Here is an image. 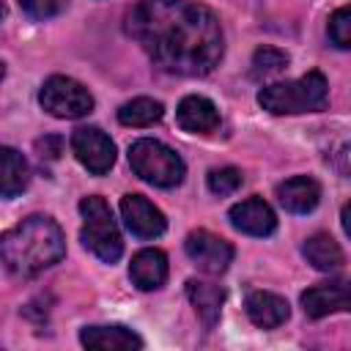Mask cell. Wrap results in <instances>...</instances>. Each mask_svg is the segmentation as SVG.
<instances>
[{
	"label": "cell",
	"instance_id": "18",
	"mask_svg": "<svg viewBox=\"0 0 351 351\" xmlns=\"http://www.w3.org/2000/svg\"><path fill=\"white\" fill-rule=\"evenodd\" d=\"M186 296L195 304V310L203 318V324L214 326L217 318H219L222 302H225V291L219 285H214V282H206V280H189L186 282Z\"/></svg>",
	"mask_w": 351,
	"mask_h": 351
},
{
	"label": "cell",
	"instance_id": "6",
	"mask_svg": "<svg viewBox=\"0 0 351 351\" xmlns=\"http://www.w3.org/2000/svg\"><path fill=\"white\" fill-rule=\"evenodd\" d=\"M38 101L52 118H66V121L82 118L93 110V96L88 93V88L63 74H55L41 85Z\"/></svg>",
	"mask_w": 351,
	"mask_h": 351
},
{
	"label": "cell",
	"instance_id": "20",
	"mask_svg": "<svg viewBox=\"0 0 351 351\" xmlns=\"http://www.w3.org/2000/svg\"><path fill=\"white\" fill-rule=\"evenodd\" d=\"M162 115H165L162 101L148 99V96H137V99L126 101V104L118 110V121H121L123 126H151V123L162 121Z\"/></svg>",
	"mask_w": 351,
	"mask_h": 351
},
{
	"label": "cell",
	"instance_id": "17",
	"mask_svg": "<svg viewBox=\"0 0 351 351\" xmlns=\"http://www.w3.org/2000/svg\"><path fill=\"white\" fill-rule=\"evenodd\" d=\"M30 181V167L25 162V156L14 148H0V192L3 197H16L19 192H25Z\"/></svg>",
	"mask_w": 351,
	"mask_h": 351
},
{
	"label": "cell",
	"instance_id": "5",
	"mask_svg": "<svg viewBox=\"0 0 351 351\" xmlns=\"http://www.w3.org/2000/svg\"><path fill=\"white\" fill-rule=\"evenodd\" d=\"M80 214H82L80 239H82L85 250H90L104 263H115L123 252V239H121V230L115 225V217H112L107 200L99 195L82 197Z\"/></svg>",
	"mask_w": 351,
	"mask_h": 351
},
{
	"label": "cell",
	"instance_id": "23",
	"mask_svg": "<svg viewBox=\"0 0 351 351\" xmlns=\"http://www.w3.org/2000/svg\"><path fill=\"white\" fill-rule=\"evenodd\" d=\"M241 186V170L236 167H217L208 173V189L214 195H233Z\"/></svg>",
	"mask_w": 351,
	"mask_h": 351
},
{
	"label": "cell",
	"instance_id": "13",
	"mask_svg": "<svg viewBox=\"0 0 351 351\" xmlns=\"http://www.w3.org/2000/svg\"><path fill=\"white\" fill-rule=\"evenodd\" d=\"M277 200L291 214H310L321 200V186L315 178L293 176L277 186Z\"/></svg>",
	"mask_w": 351,
	"mask_h": 351
},
{
	"label": "cell",
	"instance_id": "25",
	"mask_svg": "<svg viewBox=\"0 0 351 351\" xmlns=\"http://www.w3.org/2000/svg\"><path fill=\"white\" fill-rule=\"evenodd\" d=\"M340 219H343V230L351 236V203H346V206H343V214H340Z\"/></svg>",
	"mask_w": 351,
	"mask_h": 351
},
{
	"label": "cell",
	"instance_id": "9",
	"mask_svg": "<svg viewBox=\"0 0 351 351\" xmlns=\"http://www.w3.org/2000/svg\"><path fill=\"white\" fill-rule=\"evenodd\" d=\"M302 307L310 318H324L332 313H351V277H335L318 282L302 293Z\"/></svg>",
	"mask_w": 351,
	"mask_h": 351
},
{
	"label": "cell",
	"instance_id": "7",
	"mask_svg": "<svg viewBox=\"0 0 351 351\" xmlns=\"http://www.w3.org/2000/svg\"><path fill=\"white\" fill-rule=\"evenodd\" d=\"M71 151H74L77 162L93 176H104L115 165V143L99 126L77 129L71 134Z\"/></svg>",
	"mask_w": 351,
	"mask_h": 351
},
{
	"label": "cell",
	"instance_id": "22",
	"mask_svg": "<svg viewBox=\"0 0 351 351\" xmlns=\"http://www.w3.org/2000/svg\"><path fill=\"white\" fill-rule=\"evenodd\" d=\"M326 33H329V41H332L337 49H351V3L343 5V8H337V11L329 16Z\"/></svg>",
	"mask_w": 351,
	"mask_h": 351
},
{
	"label": "cell",
	"instance_id": "21",
	"mask_svg": "<svg viewBox=\"0 0 351 351\" xmlns=\"http://www.w3.org/2000/svg\"><path fill=\"white\" fill-rule=\"evenodd\" d=\"M288 66V55L277 47H258L252 55V77H269Z\"/></svg>",
	"mask_w": 351,
	"mask_h": 351
},
{
	"label": "cell",
	"instance_id": "11",
	"mask_svg": "<svg viewBox=\"0 0 351 351\" xmlns=\"http://www.w3.org/2000/svg\"><path fill=\"white\" fill-rule=\"evenodd\" d=\"M228 217H230V225L247 236H269L277 228V217H274L271 206L261 197H247V200L230 206Z\"/></svg>",
	"mask_w": 351,
	"mask_h": 351
},
{
	"label": "cell",
	"instance_id": "16",
	"mask_svg": "<svg viewBox=\"0 0 351 351\" xmlns=\"http://www.w3.org/2000/svg\"><path fill=\"white\" fill-rule=\"evenodd\" d=\"M80 343L85 348H101V351H132V348H143V337L134 335L126 326H85L80 332Z\"/></svg>",
	"mask_w": 351,
	"mask_h": 351
},
{
	"label": "cell",
	"instance_id": "1",
	"mask_svg": "<svg viewBox=\"0 0 351 351\" xmlns=\"http://www.w3.org/2000/svg\"><path fill=\"white\" fill-rule=\"evenodd\" d=\"M126 30L159 69L181 77L208 74L225 52L219 19L192 0H140Z\"/></svg>",
	"mask_w": 351,
	"mask_h": 351
},
{
	"label": "cell",
	"instance_id": "4",
	"mask_svg": "<svg viewBox=\"0 0 351 351\" xmlns=\"http://www.w3.org/2000/svg\"><path fill=\"white\" fill-rule=\"evenodd\" d=\"M129 165L137 178H143L151 186H162V189L178 186L186 173L184 159L173 148H167L165 143L151 140V137L134 140L129 145Z\"/></svg>",
	"mask_w": 351,
	"mask_h": 351
},
{
	"label": "cell",
	"instance_id": "10",
	"mask_svg": "<svg viewBox=\"0 0 351 351\" xmlns=\"http://www.w3.org/2000/svg\"><path fill=\"white\" fill-rule=\"evenodd\" d=\"M121 217H123V225L137 236V239H156L165 233L167 228V219L165 214L143 195L132 192V195H123L121 197Z\"/></svg>",
	"mask_w": 351,
	"mask_h": 351
},
{
	"label": "cell",
	"instance_id": "12",
	"mask_svg": "<svg viewBox=\"0 0 351 351\" xmlns=\"http://www.w3.org/2000/svg\"><path fill=\"white\" fill-rule=\"evenodd\" d=\"M176 121L184 132L206 134V132H214L219 126V112H217L214 101L206 99V96H184L178 101Z\"/></svg>",
	"mask_w": 351,
	"mask_h": 351
},
{
	"label": "cell",
	"instance_id": "8",
	"mask_svg": "<svg viewBox=\"0 0 351 351\" xmlns=\"http://www.w3.org/2000/svg\"><path fill=\"white\" fill-rule=\"evenodd\" d=\"M184 250L189 261L206 271V274H222L233 261V247L222 236H214L211 230H192L184 241Z\"/></svg>",
	"mask_w": 351,
	"mask_h": 351
},
{
	"label": "cell",
	"instance_id": "19",
	"mask_svg": "<svg viewBox=\"0 0 351 351\" xmlns=\"http://www.w3.org/2000/svg\"><path fill=\"white\" fill-rule=\"evenodd\" d=\"M302 255L307 258V263L318 271H335L340 263H343V250L340 244L329 236V233H313L304 247H302Z\"/></svg>",
	"mask_w": 351,
	"mask_h": 351
},
{
	"label": "cell",
	"instance_id": "2",
	"mask_svg": "<svg viewBox=\"0 0 351 351\" xmlns=\"http://www.w3.org/2000/svg\"><path fill=\"white\" fill-rule=\"evenodd\" d=\"M0 255L14 277H33L66 255V239L52 217L33 214L3 233Z\"/></svg>",
	"mask_w": 351,
	"mask_h": 351
},
{
	"label": "cell",
	"instance_id": "3",
	"mask_svg": "<svg viewBox=\"0 0 351 351\" xmlns=\"http://www.w3.org/2000/svg\"><path fill=\"white\" fill-rule=\"evenodd\" d=\"M326 77L321 71H307L299 80L271 82L258 90V104L269 110L271 115H299V112H315L326 104Z\"/></svg>",
	"mask_w": 351,
	"mask_h": 351
},
{
	"label": "cell",
	"instance_id": "24",
	"mask_svg": "<svg viewBox=\"0 0 351 351\" xmlns=\"http://www.w3.org/2000/svg\"><path fill=\"white\" fill-rule=\"evenodd\" d=\"M66 3H69V0H19L22 11H25L30 19H36V22H44V19L58 16V14L66 8Z\"/></svg>",
	"mask_w": 351,
	"mask_h": 351
},
{
	"label": "cell",
	"instance_id": "15",
	"mask_svg": "<svg viewBox=\"0 0 351 351\" xmlns=\"http://www.w3.org/2000/svg\"><path fill=\"white\" fill-rule=\"evenodd\" d=\"M244 307H247L250 321L255 326H261V329H277L280 324L288 321V313H291L288 302L282 296L271 293V291H252L247 296Z\"/></svg>",
	"mask_w": 351,
	"mask_h": 351
},
{
	"label": "cell",
	"instance_id": "14",
	"mask_svg": "<svg viewBox=\"0 0 351 351\" xmlns=\"http://www.w3.org/2000/svg\"><path fill=\"white\" fill-rule=\"evenodd\" d=\"M129 277L140 291H156L167 280V255L162 250H140L129 263Z\"/></svg>",
	"mask_w": 351,
	"mask_h": 351
}]
</instances>
